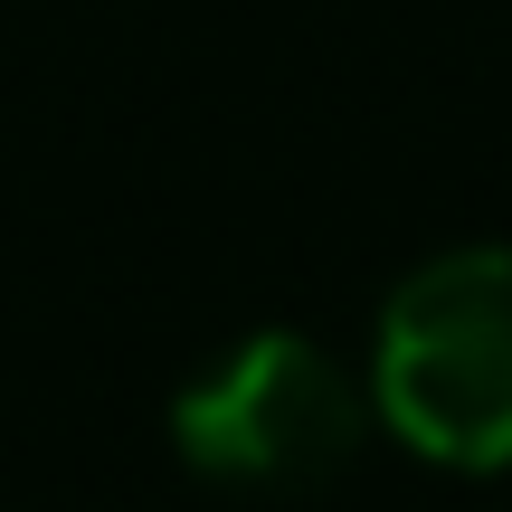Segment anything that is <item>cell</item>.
Masks as SVG:
<instances>
[{
    "label": "cell",
    "instance_id": "6da1fadb",
    "mask_svg": "<svg viewBox=\"0 0 512 512\" xmlns=\"http://www.w3.org/2000/svg\"><path fill=\"white\" fill-rule=\"evenodd\" d=\"M370 399L456 475L512 465V247H446L389 294L380 351H370Z\"/></svg>",
    "mask_w": 512,
    "mask_h": 512
},
{
    "label": "cell",
    "instance_id": "7a4b0ae2",
    "mask_svg": "<svg viewBox=\"0 0 512 512\" xmlns=\"http://www.w3.org/2000/svg\"><path fill=\"white\" fill-rule=\"evenodd\" d=\"M361 437H370L361 380L304 332L238 342L171 408V446L209 484H247V494H313L361 456Z\"/></svg>",
    "mask_w": 512,
    "mask_h": 512
}]
</instances>
